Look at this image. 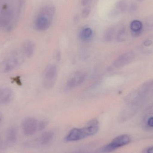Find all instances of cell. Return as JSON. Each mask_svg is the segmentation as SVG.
Here are the masks:
<instances>
[{
    "label": "cell",
    "mask_w": 153,
    "mask_h": 153,
    "mask_svg": "<svg viewBox=\"0 0 153 153\" xmlns=\"http://www.w3.org/2000/svg\"><path fill=\"white\" fill-rule=\"evenodd\" d=\"M93 36V31L91 28L85 27L81 30L79 34V37L82 41H89Z\"/></svg>",
    "instance_id": "obj_12"
},
{
    "label": "cell",
    "mask_w": 153,
    "mask_h": 153,
    "mask_svg": "<svg viewBox=\"0 0 153 153\" xmlns=\"http://www.w3.org/2000/svg\"><path fill=\"white\" fill-rule=\"evenodd\" d=\"M91 9L89 6H86L82 11V16L83 18H86L90 15Z\"/></svg>",
    "instance_id": "obj_19"
},
{
    "label": "cell",
    "mask_w": 153,
    "mask_h": 153,
    "mask_svg": "<svg viewBox=\"0 0 153 153\" xmlns=\"http://www.w3.org/2000/svg\"><path fill=\"white\" fill-rule=\"evenodd\" d=\"M137 9V5L135 4H133L131 5V7H130V10L132 11H134L136 10Z\"/></svg>",
    "instance_id": "obj_24"
},
{
    "label": "cell",
    "mask_w": 153,
    "mask_h": 153,
    "mask_svg": "<svg viewBox=\"0 0 153 153\" xmlns=\"http://www.w3.org/2000/svg\"><path fill=\"white\" fill-rule=\"evenodd\" d=\"M47 121L45 120H40L38 122V131L43 130L47 126Z\"/></svg>",
    "instance_id": "obj_20"
},
{
    "label": "cell",
    "mask_w": 153,
    "mask_h": 153,
    "mask_svg": "<svg viewBox=\"0 0 153 153\" xmlns=\"http://www.w3.org/2000/svg\"><path fill=\"white\" fill-rule=\"evenodd\" d=\"M54 133L51 131H46L42 134L39 138V142L41 145H45L49 143L53 138Z\"/></svg>",
    "instance_id": "obj_14"
},
{
    "label": "cell",
    "mask_w": 153,
    "mask_h": 153,
    "mask_svg": "<svg viewBox=\"0 0 153 153\" xmlns=\"http://www.w3.org/2000/svg\"><path fill=\"white\" fill-rule=\"evenodd\" d=\"M134 58L135 54L133 52H127L118 57L113 62V65L116 68L123 67L132 62Z\"/></svg>",
    "instance_id": "obj_8"
},
{
    "label": "cell",
    "mask_w": 153,
    "mask_h": 153,
    "mask_svg": "<svg viewBox=\"0 0 153 153\" xmlns=\"http://www.w3.org/2000/svg\"><path fill=\"white\" fill-rule=\"evenodd\" d=\"M54 16L40 10L34 21V27L38 31L46 30L50 27Z\"/></svg>",
    "instance_id": "obj_4"
},
{
    "label": "cell",
    "mask_w": 153,
    "mask_h": 153,
    "mask_svg": "<svg viewBox=\"0 0 153 153\" xmlns=\"http://www.w3.org/2000/svg\"><path fill=\"white\" fill-rule=\"evenodd\" d=\"M57 75V69L54 65H48L45 70L43 78V84L47 89L52 88L54 85Z\"/></svg>",
    "instance_id": "obj_6"
},
{
    "label": "cell",
    "mask_w": 153,
    "mask_h": 153,
    "mask_svg": "<svg viewBox=\"0 0 153 153\" xmlns=\"http://www.w3.org/2000/svg\"><path fill=\"white\" fill-rule=\"evenodd\" d=\"M131 138L128 135H122L114 138L110 143L102 148V153H108L113 152L119 147L126 145L130 143Z\"/></svg>",
    "instance_id": "obj_5"
},
{
    "label": "cell",
    "mask_w": 153,
    "mask_h": 153,
    "mask_svg": "<svg viewBox=\"0 0 153 153\" xmlns=\"http://www.w3.org/2000/svg\"><path fill=\"white\" fill-rule=\"evenodd\" d=\"M35 50V44L33 41L27 40L24 41L22 45V52L24 55L27 57L32 56Z\"/></svg>",
    "instance_id": "obj_11"
},
{
    "label": "cell",
    "mask_w": 153,
    "mask_h": 153,
    "mask_svg": "<svg viewBox=\"0 0 153 153\" xmlns=\"http://www.w3.org/2000/svg\"><path fill=\"white\" fill-rule=\"evenodd\" d=\"M99 129V121L97 120H92L85 127L74 128L71 130L65 137V141L75 142L84 139L96 134Z\"/></svg>",
    "instance_id": "obj_2"
},
{
    "label": "cell",
    "mask_w": 153,
    "mask_h": 153,
    "mask_svg": "<svg viewBox=\"0 0 153 153\" xmlns=\"http://www.w3.org/2000/svg\"><path fill=\"white\" fill-rule=\"evenodd\" d=\"M152 43L153 42L152 40H150V39H146L144 41L143 45L145 46L149 47L152 44Z\"/></svg>",
    "instance_id": "obj_23"
},
{
    "label": "cell",
    "mask_w": 153,
    "mask_h": 153,
    "mask_svg": "<svg viewBox=\"0 0 153 153\" xmlns=\"http://www.w3.org/2000/svg\"><path fill=\"white\" fill-rule=\"evenodd\" d=\"M126 38V28L125 27H122L118 32L117 39L118 41L122 42L124 41Z\"/></svg>",
    "instance_id": "obj_18"
},
{
    "label": "cell",
    "mask_w": 153,
    "mask_h": 153,
    "mask_svg": "<svg viewBox=\"0 0 153 153\" xmlns=\"http://www.w3.org/2000/svg\"><path fill=\"white\" fill-rule=\"evenodd\" d=\"M130 27L132 31H141L143 27V24L140 21L136 20L132 22Z\"/></svg>",
    "instance_id": "obj_15"
},
{
    "label": "cell",
    "mask_w": 153,
    "mask_h": 153,
    "mask_svg": "<svg viewBox=\"0 0 153 153\" xmlns=\"http://www.w3.org/2000/svg\"><path fill=\"white\" fill-rule=\"evenodd\" d=\"M85 78V75L84 73L81 71L74 73L67 82V88L69 89H72L79 86L83 82Z\"/></svg>",
    "instance_id": "obj_9"
},
{
    "label": "cell",
    "mask_w": 153,
    "mask_h": 153,
    "mask_svg": "<svg viewBox=\"0 0 153 153\" xmlns=\"http://www.w3.org/2000/svg\"><path fill=\"white\" fill-rule=\"evenodd\" d=\"M115 29L113 27H110L108 29L105 33L104 38L107 41H110L113 39L115 35Z\"/></svg>",
    "instance_id": "obj_16"
},
{
    "label": "cell",
    "mask_w": 153,
    "mask_h": 153,
    "mask_svg": "<svg viewBox=\"0 0 153 153\" xmlns=\"http://www.w3.org/2000/svg\"><path fill=\"white\" fill-rule=\"evenodd\" d=\"M147 153H153V147H151L148 149Z\"/></svg>",
    "instance_id": "obj_26"
},
{
    "label": "cell",
    "mask_w": 153,
    "mask_h": 153,
    "mask_svg": "<svg viewBox=\"0 0 153 153\" xmlns=\"http://www.w3.org/2000/svg\"><path fill=\"white\" fill-rule=\"evenodd\" d=\"M25 0H0V30L8 32L17 25Z\"/></svg>",
    "instance_id": "obj_1"
},
{
    "label": "cell",
    "mask_w": 153,
    "mask_h": 153,
    "mask_svg": "<svg viewBox=\"0 0 153 153\" xmlns=\"http://www.w3.org/2000/svg\"><path fill=\"white\" fill-rule=\"evenodd\" d=\"M38 122L37 120L33 117L24 119L22 124V131L24 134L31 136L38 131Z\"/></svg>",
    "instance_id": "obj_7"
},
{
    "label": "cell",
    "mask_w": 153,
    "mask_h": 153,
    "mask_svg": "<svg viewBox=\"0 0 153 153\" xmlns=\"http://www.w3.org/2000/svg\"><path fill=\"white\" fill-rule=\"evenodd\" d=\"M116 7L117 12H124L127 10V4L124 1H119L116 4Z\"/></svg>",
    "instance_id": "obj_17"
},
{
    "label": "cell",
    "mask_w": 153,
    "mask_h": 153,
    "mask_svg": "<svg viewBox=\"0 0 153 153\" xmlns=\"http://www.w3.org/2000/svg\"><path fill=\"white\" fill-rule=\"evenodd\" d=\"M137 1H138L141 2V1H143L144 0H137Z\"/></svg>",
    "instance_id": "obj_27"
},
{
    "label": "cell",
    "mask_w": 153,
    "mask_h": 153,
    "mask_svg": "<svg viewBox=\"0 0 153 153\" xmlns=\"http://www.w3.org/2000/svg\"><path fill=\"white\" fill-rule=\"evenodd\" d=\"M146 23H147V26L148 27L153 28V15L150 16L147 19Z\"/></svg>",
    "instance_id": "obj_21"
},
{
    "label": "cell",
    "mask_w": 153,
    "mask_h": 153,
    "mask_svg": "<svg viewBox=\"0 0 153 153\" xmlns=\"http://www.w3.org/2000/svg\"><path fill=\"white\" fill-rule=\"evenodd\" d=\"M18 131L15 127H12L8 129L6 134V140L11 144L16 143L17 139Z\"/></svg>",
    "instance_id": "obj_13"
},
{
    "label": "cell",
    "mask_w": 153,
    "mask_h": 153,
    "mask_svg": "<svg viewBox=\"0 0 153 153\" xmlns=\"http://www.w3.org/2000/svg\"><path fill=\"white\" fill-rule=\"evenodd\" d=\"M92 0H82L81 1V4L83 6L86 7L89 6V4L91 3Z\"/></svg>",
    "instance_id": "obj_22"
},
{
    "label": "cell",
    "mask_w": 153,
    "mask_h": 153,
    "mask_svg": "<svg viewBox=\"0 0 153 153\" xmlns=\"http://www.w3.org/2000/svg\"><path fill=\"white\" fill-rule=\"evenodd\" d=\"M148 125L151 127H153V117L150 118L148 121Z\"/></svg>",
    "instance_id": "obj_25"
},
{
    "label": "cell",
    "mask_w": 153,
    "mask_h": 153,
    "mask_svg": "<svg viewBox=\"0 0 153 153\" xmlns=\"http://www.w3.org/2000/svg\"><path fill=\"white\" fill-rule=\"evenodd\" d=\"M13 91L8 87L0 88V105L6 104L13 99Z\"/></svg>",
    "instance_id": "obj_10"
},
{
    "label": "cell",
    "mask_w": 153,
    "mask_h": 153,
    "mask_svg": "<svg viewBox=\"0 0 153 153\" xmlns=\"http://www.w3.org/2000/svg\"><path fill=\"white\" fill-rule=\"evenodd\" d=\"M23 53L19 51L10 52L0 62V73L5 74L12 71L23 62Z\"/></svg>",
    "instance_id": "obj_3"
}]
</instances>
